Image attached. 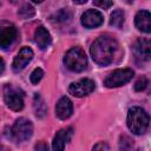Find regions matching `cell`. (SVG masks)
I'll return each instance as SVG.
<instances>
[{"label":"cell","instance_id":"cell-1","mask_svg":"<svg viewBox=\"0 0 151 151\" xmlns=\"http://www.w3.org/2000/svg\"><path fill=\"white\" fill-rule=\"evenodd\" d=\"M117 50L118 42L114 38L110 35H100L92 42L90 53L94 63L100 66H107L113 61Z\"/></svg>","mask_w":151,"mask_h":151},{"label":"cell","instance_id":"cell-2","mask_svg":"<svg viewBox=\"0 0 151 151\" xmlns=\"http://www.w3.org/2000/svg\"><path fill=\"white\" fill-rule=\"evenodd\" d=\"M149 123H150V117L144 109L133 106L129 110L126 124H127L129 130L133 134L139 136V134L145 133L149 127Z\"/></svg>","mask_w":151,"mask_h":151},{"label":"cell","instance_id":"cell-3","mask_svg":"<svg viewBox=\"0 0 151 151\" xmlns=\"http://www.w3.org/2000/svg\"><path fill=\"white\" fill-rule=\"evenodd\" d=\"M64 64L72 72H83L87 66V58L80 47H72L66 52Z\"/></svg>","mask_w":151,"mask_h":151},{"label":"cell","instance_id":"cell-4","mask_svg":"<svg viewBox=\"0 0 151 151\" xmlns=\"http://www.w3.org/2000/svg\"><path fill=\"white\" fill-rule=\"evenodd\" d=\"M4 100L12 111H21L24 109V96L20 90L7 84L4 88Z\"/></svg>","mask_w":151,"mask_h":151},{"label":"cell","instance_id":"cell-5","mask_svg":"<svg viewBox=\"0 0 151 151\" xmlns=\"http://www.w3.org/2000/svg\"><path fill=\"white\" fill-rule=\"evenodd\" d=\"M134 76V72L131 68H123V70H116L111 72L104 80V85L109 88L112 87H119L126 83H129Z\"/></svg>","mask_w":151,"mask_h":151},{"label":"cell","instance_id":"cell-6","mask_svg":"<svg viewBox=\"0 0 151 151\" xmlns=\"http://www.w3.org/2000/svg\"><path fill=\"white\" fill-rule=\"evenodd\" d=\"M12 134L18 142H26L33 134V125L32 122L21 117L15 120L12 126Z\"/></svg>","mask_w":151,"mask_h":151},{"label":"cell","instance_id":"cell-7","mask_svg":"<svg viewBox=\"0 0 151 151\" xmlns=\"http://www.w3.org/2000/svg\"><path fill=\"white\" fill-rule=\"evenodd\" d=\"M17 35H18L17 27L12 22L9 21L0 22V48L5 50L9 47L17 39Z\"/></svg>","mask_w":151,"mask_h":151},{"label":"cell","instance_id":"cell-8","mask_svg":"<svg viewBox=\"0 0 151 151\" xmlns=\"http://www.w3.org/2000/svg\"><path fill=\"white\" fill-rule=\"evenodd\" d=\"M96 88V84L92 79L85 78V79H80L79 81L72 83L68 87V92L70 94L77 97V98H81L85 97L90 93H92Z\"/></svg>","mask_w":151,"mask_h":151},{"label":"cell","instance_id":"cell-9","mask_svg":"<svg viewBox=\"0 0 151 151\" xmlns=\"http://www.w3.org/2000/svg\"><path fill=\"white\" fill-rule=\"evenodd\" d=\"M33 55H34V53H33V50L31 47H27V46L22 47L13 60V64H12L13 71L14 72L22 71L27 66V64L33 59Z\"/></svg>","mask_w":151,"mask_h":151},{"label":"cell","instance_id":"cell-10","mask_svg":"<svg viewBox=\"0 0 151 151\" xmlns=\"http://www.w3.org/2000/svg\"><path fill=\"white\" fill-rule=\"evenodd\" d=\"M133 53L136 59H139L142 63L149 61L151 57V44L147 39H138L133 44Z\"/></svg>","mask_w":151,"mask_h":151},{"label":"cell","instance_id":"cell-11","mask_svg":"<svg viewBox=\"0 0 151 151\" xmlns=\"http://www.w3.org/2000/svg\"><path fill=\"white\" fill-rule=\"evenodd\" d=\"M104 22V17L98 9H87L81 15V25L86 28H94Z\"/></svg>","mask_w":151,"mask_h":151},{"label":"cell","instance_id":"cell-12","mask_svg":"<svg viewBox=\"0 0 151 151\" xmlns=\"http://www.w3.org/2000/svg\"><path fill=\"white\" fill-rule=\"evenodd\" d=\"M72 112H73V105H72V101L70 100V98L66 96L61 97L57 101V105H55V116L59 119L65 120L71 117Z\"/></svg>","mask_w":151,"mask_h":151},{"label":"cell","instance_id":"cell-13","mask_svg":"<svg viewBox=\"0 0 151 151\" xmlns=\"http://www.w3.org/2000/svg\"><path fill=\"white\" fill-rule=\"evenodd\" d=\"M72 133H73L72 127H67L58 131L52 142V151H64L65 144L71 139Z\"/></svg>","mask_w":151,"mask_h":151},{"label":"cell","instance_id":"cell-14","mask_svg":"<svg viewBox=\"0 0 151 151\" xmlns=\"http://www.w3.org/2000/svg\"><path fill=\"white\" fill-rule=\"evenodd\" d=\"M134 25L139 31H142L144 33H150L151 32V14H150V12L145 11V9L139 11L134 17Z\"/></svg>","mask_w":151,"mask_h":151},{"label":"cell","instance_id":"cell-15","mask_svg":"<svg viewBox=\"0 0 151 151\" xmlns=\"http://www.w3.org/2000/svg\"><path fill=\"white\" fill-rule=\"evenodd\" d=\"M51 34L50 32L44 27V26H39L34 33V41L38 45V47L40 50H45L50 46L51 44Z\"/></svg>","mask_w":151,"mask_h":151},{"label":"cell","instance_id":"cell-16","mask_svg":"<svg viewBox=\"0 0 151 151\" xmlns=\"http://www.w3.org/2000/svg\"><path fill=\"white\" fill-rule=\"evenodd\" d=\"M125 21V15L124 12L122 9H116L112 12L111 14V19H110V25L116 27V28H122Z\"/></svg>","mask_w":151,"mask_h":151},{"label":"cell","instance_id":"cell-17","mask_svg":"<svg viewBox=\"0 0 151 151\" xmlns=\"http://www.w3.org/2000/svg\"><path fill=\"white\" fill-rule=\"evenodd\" d=\"M34 111H35V114L39 117V118H42L45 114H46V105H45V101L44 99L38 94L35 93L34 94Z\"/></svg>","mask_w":151,"mask_h":151},{"label":"cell","instance_id":"cell-18","mask_svg":"<svg viewBox=\"0 0 151 151\" xmlns=\"http://www.w3.org/2000/svg\"><path fill=\"white\" fill-rule=\"evenodd\" d=\"M34 14H35V9L31 4H24L18 11V15L22 19H29Z\"/></svg>","mask_w":151,"mask_h":151},{"label":"cell","instance_id":"cell-19","mask_svg":"<svg viewBox=\"0 0 151 151\" xmlns=\"http://www.w3.org/2000/svg\"><path fill=\"white\" fill-rule=\"evenodd\" d=\"M132 149H133V140L129 136H126V134L120 136L119 150L120 151H132Z\"/></svg>","mask_w":151,"mask_h":151},{"label":"cell","instance_id":"cell-20","mask_svg":"<svg viewBox=\"0 0 151 151\" xmlns=\"http://www.w3.org/2000/svg\"><path fill=\"white\" fill-rule=\"evenodd\" d=\"M42 77H44V71H42L40 67H37V68H34L33 72L31 73L29 79H31V83L35 85V84H38V83L42 79Z\"/></svg>","mask_w":151,"mask_h":151},{"label":"cell","instance_id":"cell-21","mask_svg":"<svg viewBox=\"0 0 151 151\" xmlns=\"http://www.w3.org/2000/svg\"><path fill=\"white\" fill-rule=\"evenodd\" d=\"M147 85H149L147 78H146V77H140V78L136 81V84H134V91L142 92V91H144V90L147 87Z\"/></svg>","mask_w":151,"mask_h":151},{"label":"cell","instance_id":"cell-22","mask_svg":"<svg viewBox=\"0 0 151 151\" xmlns=\"http://www.w3.org/2000/svg\"><path fill=\"white\" fill-rule=\"evenodd\" d=\"M71 18H72L71 12H70L68 9L63 8L61 11L58 12V14H57V19H55V20H57V21H63V22H65V21H68Z\"/></svg>","mask_w":151,"mask_h":151},{"label":"cell","instance_id":"cell-23","mask_svg":"<svg viewBox=\"0 0 151 151\" xmlns=\"http://www.w3.org/2000/svg\"><path fill=\"white\" fill-rule=\"evenodd\" d=\"M93 5L94 6H98L100 8H104V9H107L109 7H111L113 5V1H107V0H96L93 1Z\"/></svg>","mask_w":151,"mask_h":151},{"label":"cell","instance_id":"cell-24","mask_svg":"<svg viewBox=\"0 0 151 151\" xmlns=\"http://www.w3.org/2000/svg\"><path fill=\"white\" fill-rule=\"evenodd\" d=\"M92 151H110V147L106 142H99L93 146Z\"/></svg>","mask_w":151,"mask_h":151},{"label":"cell","instance_id":"cell-25","mask_svg":"<svg viewBox=\"0 0 151 151\" xmlns=\"http://www.w3.org/2000/svg\"><path fill=\"white\" fill-rule=\"evenodd\" d=\"M34 149H35V151H48V145H47L45 142L40 140V142H38V143L35 144Z\"/></svg>","mask_w":151,"mask_h":151},{"label":"cell","instance_id":"cell-26","mask_svg":"<svg viewBox=\"0 0 151 151\" xmlns=\"http://www.w3.org/2000/svg\"><path fill=\"white\" fill-rule=\"evenodd\" d=\"M4 70H5V63H4V60L0 58V74L4 72Z\"/></svg>","mask_w":151,"mask_h":151}]
</instances>
